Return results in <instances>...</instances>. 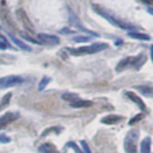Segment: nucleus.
<instances>
[{
	"mask_svg": "<svg viewBox=\"0 0 153 153\" xmlns=\"http://www.w3.org/2000/svg\"><path fill=\"white\" fill-rule=\"evenodd\" d=\"M141 116H142V115H137V116H136L135 118H131V120L129 121V124H134V123H135L136 121H139V120L141 118Z\"/></svg>",
	"mask_w": 153,
	"mask_h": 153,
	"instance_id": "nucleus-28",
	"label": "nucleus"
},
{
	"mask_svg": "<svg viewBox=\"0 0 153 153\" xmlns=\"http://www.w3.org/2000/svg\"><path fill=\"white\" fill-rule=\"evenodd\" d=\"M16 14H17V17H18L19 22L23 24V26H24V27H25V29H26L29 32H33V31H35L33 24L31 23V20L29 19V17H27L26 12H25L23 8H19V10H17Z\"/></svg>",
	"mask_w": 153,
	"mask_h": 153,
	"instance_id": "nucleus-5",
	"label": "nucleus"
},
{
	"mask_svg": "<svg viewBox=\"0 0 153 153\" xmlns=\"http://www.w3.org/2000/svg\"><path fill=\"white\" fill-rule=\"evenodd\" d=\"M130 59H131V57H126V59H122V60H121V61L117 63L116 71H117V72H121V71H123L126 67L130 66Z\"/></svg>",
	"mask_w": 153,
	"mask_h": 153,
	"instance_id": "nucleus-16",
	"label": "nucleus"
},
{
	"mask_svg": "<svg viewBox=\"0 0 153 153\" xmlns=\"http://www.w3.org/2000/svg\"><path fill=\"white\" fill-rule=\"evenodd\" d=\"M145 62H146V55L145 54H139L136 57H131L130 59V66L135 67L136 69H139Z\"/></svg>",
	"mask_w": 153,
	"mask_h": 153,
	"instance_id": "nucleus-8",
	"label": "nucleus"
},
{
	"mask_svg": "<svg viewBox=\"0 0 153 153\" xmlns=\"http://www.w3.org/2000/svg\"><path fill=\"white\" fill-rule=\"evenodd\" d=\"M142 2H145V4H147V5H152L153 4V0H141Z\"/></svg>",
	"mask_w": 153,
	"mask_h": 153,
	"instance_id": "nucleus-30",
	"label": "nucleus"
},
{
	"mask_svg": "<svg viewBox=\"0 0 153 153\" xmlns=\"http://www.w3.org/2000/svg\"><path fill=\"white\" fill-rule=\"evenodd\" d=\"M7 48V42H6V39L2 37V36H0V49L1 50H5Z\"/></svg>",
	"mask_w": 153,
	"mask_h": 153,
	"instance_id": "nucleus-24",
	"label": "nucleus"
},
{
	"mask_svg": "<svg viewBox=\"0 0 153 153\" xmlns=\"http://www.w3.org/2000/svg\"><path fill=\"white\" fill-rule=\"evenodd\" d=\"M128 36L131 37V38L141 39V41H149V39H151L149 35H147V33H140V32H136V31H131V32H129Z\"/></svg>",
	"mask_w": 153,
	"mask_h": 153,
	"instance_id": "nucleus-14",
	"label": "nucleus"
},
{
	"mask_svg": "<svg viewBox=\"0 0 153 153\" xmlns=\"http://www.w3.org/2000/svg\"><path fill=\"white\" fill-rule=\"evenodd\" d=\"M37 37L41 39V42H43L44 44L48 45H56L60 43V38L54 36V35H48V33H38Z\"/></svg>",
	"mask_w": 153,
	"mask_h": 153,
	"instance_id": "nucleus-6",
	"label": "nucleus"
},
{
	"mask_svg": "<svg viewBox=\"0 0 153 153\" xmlns=\"http://www.w3.org/2000/svg\"><path fill=\"white\" fill-rule=\"evenodd\" d=\"M139 137V131L137 130H130L128 131L126 139H124V151L127 153H136V140Z\"/></svg>",
	"mask_w": 153,
	"mask_h": 153,
	"instance_id": "nucleus-2",
	"label": "nucleus"
},
{
	"mask_svg": "<svg viewBox=\"0 0 153 153\" xmlns=\"http://www.w3.org/2000/svg\"><path fill=\"white\" fill-rule=\"evenodd\" d=\"M93 8H94V11L98 13V14H100L102 17H104L106 20H109L112 25H115V26H117V27H121V29H134L133 26H129V25H127L126 23H123V22H121L120 19H116L115 17H112V16H110L108 12H105L104 10H100L98 6H96V5H93Z\"/></svg>",
	"mask_w": 153,
	"mask_h": 153,
	"instance_id": "nucleus-3",
	"label": "nucleus"
},
{
	"mask_svg": "<svg viewBox=\"0 0 153 153\" xmlns=\"http://www.w3.org/2000/svg\"><path fill=\"white\" fill-rule=\"evenodd\" d=\"M61 32H62V33H65V32H67V33H73L74 31H73V30H68V29H63V30H61Z\"/></svg>",
	"mask_w": 153,
	"mask_h": 153,
	"instance_id": "nucleus-29",
	"label": "nucleus"
},
{
	"mask_svg": "<svg viewBox=\"0 0 153 153\" xmlns=\"http://www.w3.org/2000/svg\"><path fill=\"white\" fill-rule=\"evenodd\" d=\"M93 103L91 102V100H84V99H76V100H74L73 103H71V106L72 108H88V106H91Z\"/></svg>",
	"mask_w": 153,
	"mask_h": 153,
	"instance_id": "nucleus-13",
	"label": "nucleus"
},
{
	"mask_svg": "<svg viewBox=\"0 0 153 153\" xmlns=\"http://www.w3.org/2000/svg\"><path fill=\"white\" fill-rule=\"evenodd\" d=\"M136 90H139L140 92L147 94V96H152V87L151 86H136Z\"/></svg>",
	"mask_w": 153,
	"mask_h": 153,
	"instance_id": "nucleus-19",
	"label": "nucleus"
},
{
	"mask_svg": "<svg viewBox=\"0 0 153 153\" xmlns=\"http://www.w3.org/2000/svg\"><path fill=\"white\" fill-rule=\"evenodd\" d=\"M66 147H69V148H73V151L75 152V153H82V151L76 146V143L75 142H73V141H69V142H67L66 143Z\"/></svg>",
	"mask_w": 153,
	"mask_h": 153,
	"instance_id": "nucleus-21",
	"label": "nucleus"
},
{
	"mask_svg": "<svg viewBox=\"0 0 153 153\" xmlns=\"http://www.w3.org/2000/svg\"><path fill=\"white\" fill-rule=\"evenodd\" d=\"M22 35H23V37H24L25 39H27V41H30V42H32V43H38V41H36V39L31 38V37H30V36H29L27 33H24V32H23Z\"/></svg>",
	"mask_w": 153,
	"mask_h": 153,
	"instance_id": "nucleus-26",
	"label": "nucleus"
},
{
	"mask_svg": "<svg viewBox=\"0 0 153 153\" xmlns=\"http://www.w3.org/2000/svg\"><path fill=\"white\" fill-rule=\"evenodd\" d=\"M11 141V139L8 137V136H6V135H4V134H0V142L1 143H8Z\"/></svg>",
	"mask_w": 153,
	"mask_h": 153,
	"instance_id": "nucleus-25",
	"label": "nucleus"
},
{
	"mask_svg": "<svg viewBox=\"0 0 153 153\" xmlns=\"http://www.w3.org/2000/svg\"><path fill=\"white\" fill-rule=\"evenodd\" d=\"M51 130H55V131H59V130H61V129H60V128H55V127H54V128H49V129H47V130H44V131H43V134H42V136H44V135H47V134H49V133H50Z\"/></svg>",
	"mask_w": 153,
	"mask_h": 153,
	"instance_id": "nucleus-27",
	"label": "nucleus"
},
{
	"mask_svg": "<svg viewBox=\"0 0 153 153\" xmlns=\"http://www.w3.org/2000/svg\"><path fill=\"white\" fill-rule=\"evenodd\" d=\"M18 117H19V114L18 112H6L5 115H2L0 117V129L5 128L8 123L16 121Z\"/></svg>",
	"mask_w": 153,
	"mask_h": 153,
	"instance_id": "nucleus-7",
	"label": "nucleus"
},
{
	"mask_svg": "<svg viewBox=\"0 0 153 153\" xmlns=\"http://www.w3.org/2000/svg\"><path fill=\"white\" fill-rule=\"evenodd\" d=\"M108 48V44L106 43H94V44H91V45H86V47H80L78 49H72V48H68L67 50L72 54V55H82V54H94V53H98L100 50H104Z\"/></svg>",
	"mask_w": 153,
	"mask_h": 153,
	"instance_id": "nucleus-1",
	"label": "nucleus"
},
{
	"mask_svg": "<svg viewBox=\"0 0 153 153\" xmlns=\"http://www.w3.org/2000/svg\"><path fill=\"white\" fill-rule=\"evenodd\" d=\"M7 35L10 36V38H11V39H12V41H13V42L19 47V48H22V49H24V50H31V48H30V47H27L24 42H22V41H20V39H18L17 37H14L12 33H10V32H8Z\"/></svg>",
	"mask_w": 153,
	"mask_h": 153,
	"instance_id": "nucleus-15",
	"label": "nucleus"
},
{
	"mask_svg": "<svg viewBox=\"0 0 153 153\" xmlns=\"http://www.w3.org/2000/svg\"><path fill=\"white\" fill-rule=\"evenodd\" d=\"M49 81H50V78H48V76H43V78H42V80H41V81H39V84H38V91L44 90V88H45V86L49 84Z\"/></svg>",
	"mask_w": 153,
	"mask_h": 153,
	"instance_id": "nucleus-20",
	"label": "nucleus"
},
{
	"mask_svg": "<svg viewBox=\"0 0 153 153\" xmlns=\"http://www.w3.org/2000/svg\"><path fill=\"white\" fill-rule=\"evenodd\" d=\"M151 141L152 140L149 136H146L141 141V143H140V152L141 153H151V143H152Z\"/></svg>",
	"mask_w": 153,
	"mask_h": 153,
	"instance_id": "nucleus-10",
	"label": "nucleus"
},
{
	"mask_svg": "<svg viewBox=\"0 0 153 153\" xmlns=\"http://www.w3.org/2000/svg\"><path fill=\"white\" fill-rule=\"evenodd\" d=\"M38 149H39V152H42V153H59V151L56 149V147H55L54 145L49 143V142L41 145V146L38 147Z\"/></svg>",
	"mask_w": 153,
	"mask_h": 153,
	"instance_id": "nucleus-11",
	"label": "nucleus"
},
{
	"mask_svg": "<svg viewBox=\"0 0 153 153\" xmlns=\"http://www.w3.org/2000/svg\"><path fill=\"white\" fill-rule=\"evenodd\" d=\"M80 143H81V147H82V153H92L90 147H88V145L85 141H80Z\"/></svg>",
	"mask_w": 153,
	"mask_h": 153,
	"instance_id": "nucleus-23",
	"label": "nucleus"
},
{
	"mask_svg": "<svg viewBox=\"0 0 153 153\" xmlns=\"http://www.w3.org/2000/svg\"><path fill=\"white\" fill-rule=\"evenodd\" d=\"M121 120H122V117L118 116V115H108L104 118H102V122L105 123V124H116Z\"/></svg>",
	"mask_w": 153,
	"mask_h": 153,
	"instance_id": "nucleus-12",
	"label": "nucleus"
},
{
	"mask_svg": "<svg viewBox=\"0 0 153 153\" xmlns=\"http://www.w3.org/2000/svg\"><path fill=\"white\" fill-rule=\"evenodd\" d=\"M91 37L88 36H76V37H73V42H76V43H81V42H88Z\"/></svg>",
	"mask_w": 153,
	"mask_h": 153,
	"instance_id": "nucleus-22",
	"label": "nucleus"
},
{
	"mask_svg": "<svg viewBox=\"0 0 153 153\" xmlns=\"http://www.w3.org/2000/svg\"><path fill=\"white\" fill-rule=\"evenodd\" d=\"M11 98H12V93L10 92V93H6L2 98H1V100H0V110H2V109H5L8 104H10V100H11Z\"/></svg>",
	"mask_w": 153,
	"mask_h": 153,
	"instance_id": "nucleus-17",
	"label": "nucleus"
},
{
	"mask_svg": "<svg viewBox=\"0 0 153 153\" xmlns=\"http://www.w3.org/2000/svg\"><path fill=\"white\" fill-rule=\"evenodd\" d=\"M23 82V79L18 75H8V76H4L0 78V90L1 88H7V87H12L16 85H19Z\"/></svg>",
	"mask_w": 153,
	"mask_h": 153,
	"instance_id": "nucleus-4",
	"label": "nucleus"
},
{
	"mask_svg": "<svg viewBox=\"0 0 153 153\" xmlns=\"http://www.w3.org/2000/svg\"><path fill=\"white\" fill-rule=\"evenodd\" d=\"M62 99H63V100H67V102H69V103H73L74 100L79 99V96L75 94V93H63V94H62Z\"/></svg>",
	"mask_w": 153,
	"mask_h": 153,
	"instance_id": "nucleus-18",
	"label": "nucleus"
},
{
	"mask_svg": "<svg viewBox=\"0 0 153 153\" xmlns=\"http://www.w3.org/2000/svg\"><path fill=\"white\" fill-rule=\"evenodd\" d=\"M126 94L128 96V98H130L134 103H136L137 104V106L141 109V110H143V111H147V109H146V105H145V103L142 102V99L141 98H139L136 94H134V93H131V92H126Z\"/></svg>",
	"mask_w": 153,
	"mask_h": 153,
	"instance_id": "nucleus-9",
	"label": "nucleus"
}]
</instances>
